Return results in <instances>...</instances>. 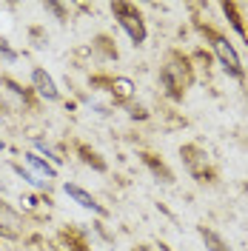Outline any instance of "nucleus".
<instances>
[{
    "instance_id": "f257e3e1",
    "label": "nucleus",
    "mask_w": 248,
    "mask_h": 251,
    "mask_svg": "<svg viewBox=\"0 0 248 251\" xmlns=\"http://www.w3.org/2000/svg\"><path fill=\"white\" fill-rule=\"evenodd\" d=\"M194 83V66H191V57L183 54L180 49H169L166 57H163V66H160V86L166 89V97L180 103L186 92Z\"/></svg>"
},
{
    "instance_id": "f03ea898",
    "label": "nucleus",
    "mask_w": 248,
    "mask_h": 251,
    "mask_svg": "<svg viewBox=\"0 0 248 251\" xmlns=\"http://www.w3.org/2000/svg\"><path fill=\"white\" fill-rule=\"evenodd\" d=\"M197 29H200V34L205 37V43L211 46V51L217 54L220 66L225 69V75L234 80H243L246 77V69H243V60H240V54H237V49H234V43L223 34V31H217L214 26H208V23H197Z\"/></svg>"
},
{
    "instance_id": "7ed1b4c3",
    "label": "nucleus",
    "mask_w": 248,
    "mask_h": 251,
    "mask_svg": "<svg viewBox=\"0 0 248 251\" xmlns=\"http://www.w3.org/2000/svg\"><path fill=\"white\" fill-rule=\"evenodd\" d=\"M111 15H114V20L120 23V29L128 34V40L134 46H143L146 43L149 31H146V20H143V12H140L137 6L117 0V3H111Z\"/></svg>"
},
{
    "instance_id": "20e7f679",
    "label": "nucleus",
    "mask_w": 248,
    "mask_h": 251,
    "mask_svg": "<svg viewBox=\"0 0 248 251\" xmlns=\"http://www.w3.org/2000/svg\"><path fill=\"white\" fill-rule=\"evenodd\" d=\"M180 157H183V166L188 169V174L200 183H214L217 180V172L211 169V160H208V151L197 146V143H186L180 146Z\"/></svg>"
},
{
    "instance_id": "39448f33",
    "label": "nucleus",
    "mask_w": 248,
    "mask_h": 251,
    "mask_svg": "<svg viewBox=\"0 0 248 251\" xmlns=\"http://www.w3.org/2000/svg\"><path fill=\"white\" fill-rule=\"evenodd\" d=\"M63 191H66V197H69V200H74L80 208L92 211V214H97V217H109V208L97 203V197L89 194L83 186H77V183H63Z\"/></svg>"
},
{
    "instance_id": "423d86ee",
    "label": "nucleus",
    "mask_w": 248,
    "mask_h": 251,
    "mask_svg": "<svg viewBox=\"0 0 248 251\" xmlns=\"http://www.w3.org/2000/svg\"><path fill=\"white\" fill-rule=\"evenodd\" d=\"M31 89L37 92V97H43L49 103H54V100L60 97V89H57L54 77L49 75L43 66H34V69H31Z\"/></svg>"
},
{
    "instance_id": "0eeeda50",
    "label": "nucleus",
    "mask_w": 248,
    "mask_h": 251,
    "mask_svg": "<svg viewBox=\"0 0 248 251\" xmlns=\"http://www.w3.org/2000/svg\"><path fill=\"white\" fill-rule=\"evenodd\" d=\"M23 231V220L12 205H6L0 200V237H9V240H17Z\"/></svg>"
},
{
    "instance_id": "6e6552de",
    "label": "nucleus",
    "mask_w": 248,
    "mask_h": 251,
    "mask_svg": "<svg viewBox=\"0 0 248 251\" xmlns=\"http://www.w3.org/2000/svg\"><path fill=\"white\" fill-rule=\"evenodd\" d=\"M109 89H111V97H114V103H131V97H134V80L131 77H114L109 80Z\"/></svg>"
},
{
    "instance_id": "1a4fd4ad",
    "label": "nucleus",
    "mask_w": 248,
    "mask_h": 251,
    "mask_svg": "<svg viewBox=\"0 0 248 251\" xmlns=\"http://www.w3.org/2000/svg\"><path fill=\"white\" fill-rule=\"evenodd\" d=\"M140 160L149 166V172L154 174L157 180H163V183H174V172H171V169L157 154H151V151H143V154H140Z\"/></svg>"
},
{
    "instance_id": "9d476101",
    "label": "nucleus",
    "mask_w": 248,
    "mask_h": 251,
    "mask_svg": "<svg viewBox=\"0 0 248 251\" xmlns=\"http://www.w3.org/2000/svg\"><path fill=\"white\" fill-rule=\"evenodd\" d=\"M23 160H26L31 169L40 174V180H46V177H49V180H54V177H57V166H51V163H49V160H43L40 154L26 151V154H23Z\"/></svg>"
},
{
    "instance_id": "9b49d317",
    "label": "nucleus",
    "mask_w": 248,
    "mask_h": 251,
    "mask_svg": "<svg viewBox=\"0 0 248 251\" xmlns=\"http://www.w3.org/2000/svg\"><path fill=\"white\" fill-rule=\"evenodd\" d=\"M220 9H223V15L228 17V23L234 26V31L246 40V46H248V29H246V20H243V15H240V6H237V3H223Z\"/></svg>"
},
{
    "instance_id": "f8f14e48",
    "label": "nucleus",
    "mask_w": 248,
    "mask_h": 251,
    "mask_svg": "<svg viewBox=\"0 0 248 251\" xmlns=\"http://www.w3.org/2000/svg\"><path fill=\"white\" fill-rule=\"evenodd\" d=\"M197 234L202 237V243H205V249L208 251H231L228 249V243H225L214 228H208V226H197Z\"/></svg>"
},
{
    "instance_id": "ddd939ff",
    "label": "nucleus",
    "mask_w": 248,
    "mask_h": 251,
    "mask_svg": "<svg viewBox=\"0 0 248 251\" xmlns=\"http://www.w3.org/2000/svg\"><path fill=\"white\" fill-rule=\"evenodd\" d=\"M77 154H80V160H83L86 166H92L94 172H106V169H109V166H106V160L97 154L94 149H89L86 143H77Z\"/></svg>"
},
{
    "instance_id": "4468645a",
    "label": "nucleus",
    "mask_w": 248,
    "mask_h": 251,
    "mask_svg": "<svg viewBox=\"0 0 248 251\" xmlns=\"http://www.w3.org/2000/svg\"><path fill=\"white\" fill-rule=\"evenodd\" d=\"M34 149H37V151H43V154L49 157V160H51V166H60L63 163V157L57 154V151H54V149H51V146H46V140H40V137H34Z\"/></svg>"
},
{
    "instance_id": "2eb2a0df",
    "label": "nucleus",
    "mask_w": 248,
    "mask_h": 251,
    "mask_svg": "<svg viewBox=\"0 0 248 251\" xmlns=\"http://www.w3.org/2000/svg\"><path fill=\"white\" fill-rule=\"evenodd\" d=\"M15 172L20 174V177H23V180H26L29 186H34V188H43V186H46V180H40V177H34V174H31V172H26L23 166H15Z\"/></svg>"
},
{
    "instance_id": "dca6fc26",
    "label": "nucleus",
    "mask_w": 248,
    "mask_h": 251,
    "mask_svg": "<svg viewBox=\"0 0 248 251\" xmlns=\"http://www.w3.org/2000/svg\"><path fill=\"white\" fill-rule=\"evenodd\" d=\"M0 54H3L6 60H17V51H12V49H9V43H6L3 37H0Z\"/></svg>"
},
{
    "instance_id": "f3484780",
    "label": "nucleus",
    "mask_w": 248,
    "mask_h": 251,
    "mask_svg": "<svg viewBox=\"0 0 248 251\" xmlns=\"http://www.w3.org/2000/svg\"><path fill=\"white\" fill-rule=\"evenodd\" d=\"M128 114H131V117H140V120L149 117V111L143 109V106H134V103H128Z\"/></svg>"
},
{
    "instance_id": "a211bd4d",
    "label": "nucleus",
    "mask_w": 248,
    "mask_h": 251,
    "mask_svg": "<svg viewBox=\"0 0 248 251\" xmlns=\"http://www.w3.org/2000/svg\"><path fill=\"white\" fill-rule=\"evenodd\" d=\"M46 9L49 12H54L60 20H66V6H60V3H46Z\"/></svg>"
},
{
    "instance_id": "6ab92c4d",
    "label": "nucleus",
    "mask_w": 248,
    "mask_h": 251,
    "mask_svg": "<svg viewBox=\"0 0 248 251\" xmlns=\"http://www.w3.org/2000/svg\"><path fill=\"white\" fill-rule=\"evenodd\" d=\"M31 40H34V46H43L46 43V34H43V29H31Z\"/></svg>"
},
{
    "instance_id": "aec40b11",
    "label": "nucleus",
    "mask_w": 248,
    "mask_h": 251,
    "mask_svg": "<svg viewBox=\"0 0 248 251\" xmlns=\"http://www.w3.org/2000/svg\"><path fill=\"white\" fill-rule=\"evenodd\" d=\"M131 251H151V249H149V246H134Z\"/></svg>"
},
{
    "instance_id": "412c9836",
    "label": "nucleus",
    "mask_w": 248,
    "mask_h": 251,
    "mask_svg": "<svg viewBox=\"0 0 248 251\" xmlns=\"http://www.w3.org/2000/svg\"><path fill=\"white\" fill-rule=\"evenodd\" d=\"M3 149H6V143H3V137H0V151H3Z\"/></svg>"
},
{
    "instance_id": "4be33fe9",
    "label": "nucleus",
    "mask_w": 248,
    "mask_h": 251,
    "mask_svg": "<svg viewBox=\"0 0 248 251\" xmlns=\"http://www.w3.org/2000/svg\"><path fill=\"white\" fill-rule=\"evenodd\" d=\"M3 111H6V106H3V103H0V114H3Z\"/></svg>"
}]
</instances>
